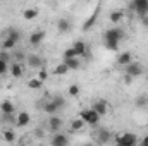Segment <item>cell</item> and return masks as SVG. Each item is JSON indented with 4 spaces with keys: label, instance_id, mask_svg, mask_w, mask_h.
<instances>
[{
    "label": "cell",
    "instance_id": "6da1fadb",
    "mask_svg": "<svg viewBox=\"0 0 148 146\" xmlns=\"http://www.w3.org/2000/svg\"><path fill=\"white\" fill-rule=\"evenodd\" d=\"M66 105V100L62 98V96H53V98H50V100H47L45 103H43V112L45 113H50V115H55L59 110L62 108Z\"/></svg>",
    "mask_w": 148,
    "mask_h": 146
},
{
    "label": "cell",
    "instance_id": "7a4b0ae2",
    "mask_svg": "<svg viewBox=\"0 0 148 146\" xmlns=\"http://www.w3.org/2000/svg\"><path fill=\"white\" fill-rule=\"evenodd\" d=\"M124 36H126L124 29L119 28V26H114V28H109V29L103 33V41H105V43H119Z\"/></svg>",
    "mask_w": 148,
    "mask_h": 146
},
{
    "label": "cell",
    "instance_id": "3957f363",
    "mask_svg": "<svg viewBox=\"0 0 148 146\" xmlns=\"http://www.w3.org/2000/svg\"><path fill=\"white\" fill-rule=\"evenodd\" d=\"M79 119L84 122V124H88V126H91V127H95V126H98V122H100V115L95 112L93 108H84L79 112Z\"/></svg>",
    "mask_w": 148,
    "mask_h": 146
},
{
    "label": "cell",
    "instance_id": "277c9868",
    "mask_svg": "<svg viewBox=\"0 0 148 146\" xmlns=\"http://www.w3.org/2000/svg\"><path fill=\"white\" fill-rule=\"evenodd\" d=\"M115 146H138V136L134 132H122L115 138Z\"/></svg>",
    "mask_w": 148,
    "mask_h": 146
},
{
    "label": "cell",
    "instance_id": "5b68a950",
    "mask_svg": "<svg viewBox=\"0 0 148 146\" xmlns=\"http://www.w3.org/2000/svg\"><path fill=\"white\" fill-rule=\"evenodd\" d=\"M129 9L134 10L140 17H145L148 16V0H133L129 3Z\"/></svg>",
    "mask_w": 148,
    "mask_h": 146
},
{
    "label": "cell",
    "instance_id": "8992f818",
    "mask_svg": "<svg viewBox=\"0 0 148 146\" xmlns=\"http://www.w3.org/2000/svg\"><path fill=\"white\" fill-rule=\"evenodd\" d=\"M112 138V132L109 129H105V127H100V129H97V132H95V141L98 143V145H107L109 141H110Z\"/></svg>",
    "mask_w": 148,
    "mask_h": 146
},
{
    "label": "cell",
    "instance_id": "52a82bcc",
    "mask_svg": "<svg viewBox=\"0 0 148 146\" xmlns=\"http://www.w3.org/2000/svg\"><path fill=\"white\" fill-rule=\"evenodd\" d=\"M47 124H48V129H50L53 134H57V132H60V129H62V126H64V120H62L59 115H52Z\"/></svg>",
    "mask_w": 148,
    "mask_h": 146
},
{
    "label": "cell",
    "instance_id": "ba28073f",
    "mask_svg": "<svg viewBox=\"0 0 148 146\" xmlns=\"http://www.w3.org/2000/svg\"><path fill=\"white\" fill-rule=\"evenodd\" d=\"M124 69H126V74H127V76H131L133 79L143 74V65H141L140 62H131V64H129L127 67H124Z\"/></svg>",
    "mask_w": 148,
    "mask_h": 146
},
{
    "label": "cell",
    "instance_id": "9c48e42d",
    "mask_svg": "<svg viewBox=\"0 0 148 146\" xmlns=\"http://www.w3.org/2000/svg\"><path fill=\"white\" fill-rule=\"evenodd\" d=\"M71 48L76 52V55H77V57H86V55L90 53V50H88V46H86V43H84L83 40H77V41H74Z\"/></svg>",
    "mask_w": 148,
    "mask_h": 146
},
{
    "label": "cell",
    "instance_id": "30bf717a",
    "mask_svg": "<svg viewBox=\"0 0 148 146\" xmlns=\"http://www.w3.org/2000/svg\"><path fill=\"white\" fill-rule=\"evenodd\" d=\"M50 146H69V138L62 132H57L52 136L50 139Z\"/></svg>",
    "mask_w": 148,
    "mask_h": 146
},
{
    "label": "cell",
    "instance_id": "8fae6325",
    "mask_svg": "<svg viewBox=\"0 0 148 146\" xmlns=\"http://www.w3.org/2000/svg\"><path fill=\"white\" fill-rule=\"evenodd\" d=\"M98 14H100V5H97L95 10H93V14L90 16V19H86V21L83 23V31H88V29L93 28V24H95L97 19H98Z\"/></svg>",
    "mask_w": 148,
    "mask_h": 146
},
{
    "label": "cell",
    "instance_id": "7c38bea8",
    "mask_svg": "<svg viewBox=\"0 0 148 146\" xmlns=\"http://www.w3.org/2000/svg\"><path fill=\"white\" fill-rule=\"evenodd\" d=\"M90 108H93L97 113H98V115H100V117H102V115H105V113L109 112V103H107L105 100H97V102H95Z\"/></svg>",
    "mask_w": 148,
    "mask_h": 146
},
{
    "label": "cell",
    "instance_id": "4fadbf2b",
    "mask_svg": "<svg viewBox=\"0 0 148 146\" xmlns=\"http://www.w3.org/2000/svg\"><path fill=\"white\" fill-rule=\"evenodd\" d=\"M29 122H31V115L28 112H19L17 113V117H16V126L17 127H26Z\"/></svg>",
    "mask_w": 148,
    "mask_h": 146
},
{
    "label": "cell",
    "instance_id": "5bb4252c",
    "mask_svg": "<svg viewBox=\"0 0 148 146\" xmlns=\"http://www.w3.org/2000/svg\"><path fill=\"white\" fill-rule=\"evenodd\" d=\"M131 62H133V53H131V52H122V53H119L117 64H119L121 67H127Z\"/></svg>",
    "mask_w": 148,
    "mask_h": 146
},
{
    "label": "cell",
    "instance_id": "9a60e30c",
    "mask_svg": "<svg viewBox=\"0 0 148 146\" xmlns=\"http://www.w3.org/2000/svg\"><path fill=\"white\" fill-rule=\"evenodd\" d=\"M28 65L29 67H33V69H41L43 67V59L40 57V55H35V53H31V55H28Z\"/></svg>",
    "mask_w": 148,
    "mask_h": 146
},
{
    "label": "cell",
    "instance_id": "2e32d148",
    "mask_svg": "<svg viewBox=\"0 0 148 146\" xmlns=\"http://www.w3.org/2000/svg\"><path fill=\"white\" fill-rule=\"evenodd\" d=\"M45 38H47V33H45V31H33L31 36H29V43H31L33 46H38Z\"/></svg>",
    "mask_w": 148,
    "mask_h": 146
},
{
    "label": "cell",
    "instance_id": "e0dca14e",
    "mask_svg": "<svg viewBox=\"0 0 148 146\" xmlns=\"http://www.w3.org/2000/svg\"><path fill=\"white\" fill-rule=\"evenodd\" d=\"M0 110H2L3 115H12L14 110H16V107H14V103H12L10 100H3V102L0 103Z\"/></svg>",
    "mask_w": 148,
    "mask_h": 146
},
{
    "label": "cell",
    "instance_id": "ac0fdd59",
    "mask_svg": "<svg viewBox=\"0 0 148 146\" xmlns=\"http://www.w3.org/2000/svg\"><path fill=\"white\" fill-rule=\"evenodd\" d=\"M9 72H10V76H12V77L19 79V77L23 76V65H21V62H14V64H10Z\"/></svg>",
    "mask_w": 148,
    "mask_h": 146
},
{
    "label": "cell",
    "instance_id": "d6986e66",
    "mask_svg": "<svg viewBox=\"0 0 148 146\" xmlns=\"http://www.w3.org/2000/svg\"><path fill=\"white\" fill-rule=\"evenodd\" d=\"M57 28H59V31H60V33H67V31L71 29V21H69V19H66V17H60V19H59V23H57Z\"/></svg>",
    "mask_w": 148,
    "mask_h": 146
},
{
    "label": "cell",
    "instance_id": "ffe728a7",
    "mask_svg": "<svg viewBox=\"0 0 148 146\" xmlns=\"http://www.w3.org/2000/svg\"><path fill=\"white\" fill-rule=\"evenodd\" d=\"M17 45V40H14V38L7 36L5 35V38H3V41H2V48H3V52L5 50H10V48H14Z\"/></svg>",
    "mask_w": 148,
    "mask_h": 146
},
{
    "label": "cell",
    "instance_id": "44dd1931",
    "mask_svg": "<svg viewBox=\"0 0 148 146\" xmlns=\"http://www.w3.org/2000/svg\"><path fill=\"white\" fill-rule=\"evenodd\" d=\"M122 17H124V12L122 10H112L110 12V23H114L115 26L122 21Z\"/></svg>",
    "mask_w": 148,
    "mask_h": 146
},
{
    "label": "cell",
    "instance_id": "7402d4cb",
    "mask_svg": "<svg viewBox=\"0 0 148 146\" xmlns=\"http://www.w3.org/2000/svg\"><path fill=\"white\" fill-rule=\"evenodd\" d=\"M134 105H136L138 108H145V107H148V96L147 95H138L136 100H134Z\"/></svg>",
    "mask_w": 148,
    "mask_h": 146
},
{
    "label": "cell",
    "instance_id": "603a6c76",
    "mask_svg": "<svg viewBox=\"0 0 148 146\" xmlns=\"http://www.w3.org/2000/svg\"><path fill=\"white\" fill-rule=\"evenodd\" d=\"M38 16V9H35V7H29V9H26L24 12H23V17L26 19V21H31V19H35Z\"/></svg>",
    "mask_w": 148,
    "mask_h": 146
},
{
    "label": "cell",
    "instance_id": "cb8c5ba5",
    "mask_svg": "<svg viewBox=\"0 0 148 146\" xmlns=\"http://www.w3.org/2000/svg\"><path fill=\"white\" fill-rule=\"evenodd\" d=\"M64 64L67 65V69H69V71H77V69L81 67V62H79V59H71V60H64Z\"/></svg>",
    "mask_w": 148,
    "mask_h": 146
},
{
    "label": "cell",
    "instance_id": "d4e9b609",
    "mask_svg": "<svg viewBox=\"0 0 148 146\" xmlns=\"http://www.w3.org/2000/svg\"><path fill=\"white\" fill-rule=\"evenodd\" d=\"M84 126H86V124H84V122L77 117V119H74L73 122H71V131H73V132H77V131H81Z\"/></svg>",
    "mask_w": 148,
    "mask_h": 146
},
{
    "label": "cell",
    "instance_id": "484cf974",
    "mask_svg": "<svg viewBox=\"0 0 148 146\" xmlns=\"http://www.w3.org/2000/svg\"><path fill=\"white\" fill-rule=\"evenodd\" d=\"M28 88H29V89H40V88H43V83H41L38 77H33V79L28 81Z\"/></svg>",
    "mask_w": 148,
    "mask_h": 146
},
{
    "label": "cell",
    "instance_id": "4316f807",
    "mask_svg": "<svg viewBox=\"0 0 148 146\" xmlns=\"http://www.w3.org/2000/svg\"><path fill=\"white\" fill-rule=\"evenodd\" d=\"M3 139H5L7 143H14V141H16V132H14L12 129H5V131H3Z\"/></svg>",
    "mask_w": 148,
    "mask_h": 146
},
{
    "label": "cell",
    "instance_id": "83f0119b",
    "mask_svg": "<svg viewBox=\"0 0 148 146\" xmlns=\"http://www.w3.org/2000/svg\"><path fill=\"white\" fill-rule=\"evenodd\" d=\"M67 72H69V69H67V65H66L64 62L59 64V65L53 69V74H55V76H64V74H67Z\"/></svg>",
    "mask_w": 148,
    "mask_h": 146
},
{
    "label": "cell",
    "instance_id": "f1b7e54d",
    "mask_svg": "<svg viewBox=\"0 0 148 146\" xmlns=\"http://www.w3.org/2000/svg\"><path fill=\"white\" fill-rule=\"evenodd\" d=\"M62 59L64 60H71V59H77V55H76V52H74L73 48H67V50H64Z\"/></svg>",
    "mask_w": 148,
    "mask_h": 146
},
{
    "label": "cell",
    "instance_id": "f546056e",
    "mask_svg": "<svg viewBox=\"0 0 148 146\" xmlns=\"http://www.w3.org/2000/svg\"><path fill=\"white\" fill-rule=\"evenodd\" d=\"M5 35H7V36H10V38H14V40H17V41L21 40V33H19V31H17L16 28H9Z\"/></svg>",
    "mask_w": 148,
    "mask_h": 146
},
{
    "label": "cell",
    "instance_id": "4dcf8cb0",
    "mask_svg": "<svg viewBox=\"0 0 148 146\" xmlns=\"http://www.w3.org/2000/svg\"><path fill=\"white\" fill-rule=\"evenodd\" d=\"M9 67H10L9 62H5V60L0 59V76H3L5 72H9Z\"/></svg>",
    "mask_w": 148,
    "mask_h": 146
},
{
    "label": "cell",
    "instance_id": "1f68e13d",
    "mask_svg": "<svg viewBox=\"0 0 148 146\" xmlns=\"http://www.w3.org/2000/svg\"><path fill=\"white\" fill-rule=\"evenodd\" d=\"M67 91H69V96H77V95H79V86H76V84H71Z\"/></svg>",
    "mask_w": 148,
    "mask_h": 146
},
{
    "label": "cell",
    "instance_id": "d6a6232c",
    "mask_svg": "<svg viewBox=\"0 0 148 146\" xmlns=\"http://www.w3.org/2000/svg\"><path fill=\"white\" fill-rule=\"evenodd\" d=\"M38 79H40L41 83H45V81L48 79V72H47L45 69H40V72H38Z\"/></svg>",
    "mask_w": 148,
    "mask_h": 146
},
{
    "label": "cell",
    "instance_id": "836d02e7",
    "mask_svg": "<svg viewBox=\"0 0 148 146\" xmlns=\"http://www.w3.org/2000/svg\"><path fill=\"white\" fill-rule=\"evenodd\" d=\"M105 48L110 52H119V43H105Z\"/></svg>",
    "mask_w": 148,
    "mask_h": 146
},
{
    "label": "cell",
    "instance_id": "e575fe53",
    "mask_svg": "<svg viewBox=\"0 0 148 146\" xmlns=\"http://www.w3.org/2000/svg\"><path fill=\"white\" fill-rule=\"evenodd\" d=\"M33 136H35V138H36V139H41V138H43V136H45V131H43V129H40V127H38V129H35V131H33Z\"/></svg>",
    "mask_w": 148,
    "mask_h": 146
},
{
    "label": "cell",
    "instance_id": "d590c367",
    "mask_svg": "<svg viewBox=\"0 0 148 146\" xmlns=\"http://www.w3.org/2000/svg\"><path fill=\"white\" fill-rule=\"evenodd\" d=\"M124 83H126V84H131V83H133V77L126 74V76H124Z\"/></svg>",
    "mask_w": 148,
    "mask_h": 146
},
{
    "label": "cell",
    "instance_id": "8d00e7d4",
    "mask_svg": "<svg viewBox=\"0 0 148 146\" xmlns=\"http://www.w3.org/2000/svg\"><path fill=\"white\" fill-rule=\"evenodd\" d=\"M0 59H2V60H5V62H9V55H7L5 52H0Z\"/></svg>",
    "mask_w": 148,
    "mask_h": 146
},
{
    "label": "cell",
    "instance_id": "74e56055",
    "mask_svg": "<svg viewBox=\"0 0 148 146\" xmlns=\"http://www.w3.org/2000/svg\"><path fill=\"white\" fill-rule=\"evenodd\" d=\"M140 146H148V134L141 139V143H140Z\"/></svg>",
    "mask_w": 148,
    "mask_h": 146
},
{
    "label": "cell",
    "instance_id": "f35d334b",
    "mask_svg": "<svg viewBox=\"0 0 148 146\" xmlns=\"http://www.w3.org/2000/svg\"><path fill=\"white\" fill-rule=\"evenodd\" d=\"M141 23H143V24H145V26L148 28V16H145V17H141Z\"/></svg>",
    "mask_w": 148,
    "mask_h": 146
},
{
    "label": "cell",
    "instance_id": "ab89813d",
    "mask_svg": "<svg viewBox=\"0 0 148 146\" xmlns=\"http://www.w3.org/2000/svg\"><path fill=\"white\" fill-rule=\"evenodd\" d=\"M16 57H17V60H19V62H21V60H23V59H24V53H16Z\"/></svg>",
    "mask_w": 148,
    "mask_h": 146
},
{
    "label": "cell",
    "instance_id": "60d3db41",
    "mask_svg": "<svg viewBox=\"0 0 148 146\" xmlns=\"http://www.w3.org/2000/svg\"><path fill=\"white\" fill-rule=\"evenodd\" d=\"M83 146H95V145H93V143H84Z\"/></svg>",
    "mask_w": 148,
    "mask_h": 146
},
{
    "label": "cell",
    "instance_id": "b9f144b4",
    "mask_svg": "<svg viewBox=\"0 0 148 146\" xmlns=\"http://www.w3.org/2000/svg\"><path fill=\"white\" fill-rule=\"evenodd\" d=\"M19 146H24V145H19Z\"/></svg>",
    "mask_w": 148,
    "mask_h": 146
},
{
    "label": "cell",
    "instance_id": "7bdbcfd3",
    "mask_svg": "<svg viewBox=\"0 0 148 146\" xmlns=\"http://www.w3.org/2000/svg\"><path fill=\"white\" fill-rule=\"evenodd\" d=\"M147 76H148V72H147Z\"/></svg>",
    "mask_w": 148,
    "mask_h": 146
}]
</instances>
